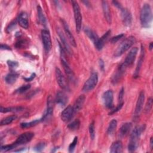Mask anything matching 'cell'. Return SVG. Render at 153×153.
<instances>
[{"label": "cell", "instance_id": "6da1fadb", "mask_svg": "<svg viewBox=\"0 0 153 153\" xmlns=\"http://www.w3.org/2000/svg\"><path fill=\"white\" fill-rule=\"evenodd\" d=\"M144 128L145 127H143V126H137L132 131L128 145V150L130 152H133L137 149L140 134L144 130Z\"/></svg>", "mask_w": 153, "mask_h": 153}, {"label": "cell", "instance_id": "7a4b0ae2", "mask_svg": "<svg viewBox=\"0 0 153 153\" xmlns=\"http://www.w3.org/2000/svg\"><path fill=\"white\" fill-rule=\"evenodd\" d=\"M152 19V10L151 6L148 4H145L140 11V20L142 27H148Z\"/></svg>", "mask_w": 153, "mask_h": 153}, {"label": "cell", "instance_id": "3957f363", "mask_svg": "<svg viewBox=\"0 0 153 153\" xmlns=\"http://www.w3.org/2000/svg\"><path fill=\"white\" fill-rule=\"evenodd\" d=\"M135 42L136 38L133 36H130L126 38L118 46L117 48L114 52V56L117 57L121 56L124 53L128 50L135 43Z\"/></svg>", "mask_w": 153, "mask_h": 153}, {"label": "cell", "instance_id": "277c9868", "mask_svg": "<svg viewBox=\"0 0 153 153\" xmlns=\"http://www.w3.org/2000/svg\"><path fill=\"white\" fill-rule=\"evenodd\" d=\"M72 4L74 10L76 31L77 33H79L81 31L82 26V15L78 2L75 1H72Z\"/></svg>", "mask_w": 153, "mask_h": 153}, {"label": "cell", "instance_id": "5b68a950", "mask_svg": "<svg viewBox=\"0 0 153 153\" xmlns=\"http://www.w3.org/2000/svg\"><path fill=\"white\" fill-rule=\"evenodd\" d=\"M98 82V75L96 72H93L90 75L88 79L85 82L82 90L84 91L87 92L92 90L97 85Z\"/></svg>", "mask_w": 153, "mask_h": 153}, {"label": "cell", "instance_id": "8992f818", "mask_svg": "<svg viewBox=\"0 0 153 153\" xmlns=\"http://www.w3.org/2000/svg\"><path fill=\"white\" fill-rule=\"evenodd\" d=\"M42 41L45 52L48 53L51 48V40L49 32L46 29H43L41 31Z\"/></svg>", "mask_w": 153, "mask_h": 153}, {"label": "cell", "instance_id": "52a82bcc", "mask_svg": "<svg viewBox=\"0 0 153 153\" xmlns=\"http://www.w3.org/2000/svg\"><path fill=\"white\" fill-rule=\"evenodd\" d=\"M56 78L57 82L60 88L65 90H69L67 80L59 68H56Z\"/></svg>", "mask_w": 153, "mask_h": 153}, {"label": "cell", "instance_id": "ba28073f", "mask_svg": "<svg viewBox=\"0 0 153 153\" xmlns=\"http://www.w3.org/2000/svg\"><path fill=\"white\" fill-rule=\"evenodd\" d=\"M33 136H34L33 133L29 132V131L25 132V133L20 134L13 143L16 147L19 145H20L25 144V143L29 142V141H30Z\"/></svg>", "mask_w": 153, "mask_h": 153}, {"label": "cell", "instance_id": "9c48e42d", "mask_svg": "<svg viewBox=\"0 0 153 153\" xmlns=\"http://www.w3.org/2000/svg\"><path fill=\"white\" fill-rule=\"evenodd\" d=\"M145 100V93L143 91H141L139 94L137 100L136 105L134 111V118H137L142 110Z\"/></svg>", "mask_w": 153, "mask_h": 153}, {"label": "cell", "instance_id": "30bf717a", "mask_svg": "<svg viewBox=\"0 0 153 153\" xmlns=\"http://www.w3.org/2000/svg\"><path fill=\"white\" fill-rule=\"evenodd\" d=\"M121 16L124 25L126 26H130L132 23V16L130 11L127 9L122 8L121 10Z\"/></svg>", "mask_w": 153, "mask_h": 153}, {"label": "cell", "instance_id": "8fae6325", "mask_svg": "<svg viewBox=\"0 0 153 153\" xmlns=\"http://www.w3.org/2000/svg\"><path fill=\"white\" fill-rule=\"evenodd\" d=\"M137 51H138V48L136 47H134L130 50L129 53L127 54L124 62V63L127 67L128 66H131L133 63L136 59V55L137 54Z\"/></svg>", "mask_w": 153, "mask_h": 153}, {"label": "cell", "instance_id": "7c38bea8", "mask_svg": "<svg viewBox=\"0 0 153 153\" xmlns=\"http://www.w3.org/2000/svg\"><path fill=\"white\" fill-rule=\"evenodd\" d=\"M113 92L112 90H107L103 96L102 99L105 106L108 108H112L113 107Z\"/></svg>", "mask_w": 153, "mask_h": 153}, {"label": "cell", "instance_id": "4fadbf2b", "mask_svg": "<svg viewBox=\"0 0 153 153\" xmlns=\"http://www.w3.org/2000/svg\"><path fill=\"white\" fill-rule=\"evenodd\" d=\"M127 68V66L125 65V64L123 63H122L117 69L116 72L114 74V75L112 76V82L114 84H116L117 82H118L121 78L123 77L126 69Z\"/></svg>", "mask_w": 153, "mask_h": 153}, {"label": "cell", "instance_id": "5bb4252c", "mask_svg": "<svg viewBox=\"0 0 153 153\" xmlns=\"http://www.w3.org/2000/svg\"><path fill=\"white\" fill-rule=\"evenodd\" d=\"M75 115L73 106L69 105L68 106L61 114V119L64 122L69 121Z\"/></svg>", "mask_w": 153, "mask_h": 153}, {"label": "cell", "instance_id": "9a60e30c", "mask_svg": "<svg viewBox=\"0 0 153 153\" xmlns=\"http://www.w3.org/2000/svg\"><path fill=\"white\" fill-rule=\"evenodd\" d=\"M53 105L54 103L53 101V99L50 96L47 99V108L44 116L41 118V121L48 120L52 115L53 112Z\"/></svg>", "mask_w": 153, "mask_h": 153}, {"label": "cell", "instance_id": "2e32d148", "mask_svg": "<svg viewBox=\"0 0 153 153\" xmlns=\"http://www.w3.org/2000/svg\"><path fill=\"white\" fill-rule=\"evenodd\" d=\"M61 22H62V23L63 24V26L65 33H66V36H67V37L68 38L70 43L71 44V45L72 46L75 47L76 46V41L75 40V38H74L73 35L72 34V32H71V30L69 29V27L68 26V23L63 19H61Z\"/></svg>", "mask_w": 153, "mask_h": 153}, {"label": "cell", "instance_id": "e0dca14e", "mask_svg": "<svg viewBox=\"0 0 153 153\" xmlns=\"http://www.w3.org/2000/svg\"><path fill=\"white\" fill-rule=\"evenodd\" d=\"M85 100V97L84 94H81L78 96V97L76 99L74 106H73V109L74 111V114H75L76 113L78 112L82 108L84 102Z\"/></svg>", "mask_w": 153, "mask_h": 153}, {"label": "cell", "instance_id": "ac0fdd59", "mask_svg": "<svg viewBox=\"0 0 153 153\" xmlns=\"http://www.w3.org/2000/svg\"><path fill=\"white\" fill-rule=\"evenodd\" d=\"M68 100V97L64 92L59 91L57 93L55 101L57 104L60 105L61 106H64L67 103Z\"/></svg>", "mask_w": 153, "mask_h": 153}, {"label": "cell", "instance_id": "d6986e66", "mask_svg": "<svg viewBox=\"0 0 153 153\" xmlns=\"http://www.w3.org/2000/svg\"><path fill=\"white\" fill-rule=\"evenodd\" d=\"M102 9L104 16L105 17L106 20L109 24H111V10L108 5V3L107 1H102Z\"/></svg>", "mask_w": 153, "mask_h": 153}, {"label": "cell", "instance_id": "ffe728a7", "mask_svg": "<svg viewBox=\"0 0 153 153\" xmlns=\"http://www.w3.org/2000/svg\"><path fill=\"white\" fill-rule=\"evenodd\" d=\"M61 61H62V65L63 66V68L64 69V71L66 75L68 76V79L72 81H74L75 78L74 74L72 71V69L70 68L68 62L66 60H62Z\"/></svg>", "mask_w": 153, "mask_h": 153}, {"label": "cell", "instance_id": "44dd1931", "mask_svg": "<svg viewBox=\"0 0 153 153\" xmlns=\"http://www.w3.org/2000/svg\"><path fill=\"white\" fill-rule=\"evenodd\" d=\"M57 33H58V35H59V36L60 38V40H61V42H62V45L63 46L65 51L67 52L68 54H71L72 53V50L70 48V46H69V44L67 42V40H66L65 35H63V33L62 32V31L59 29H57Z\"/></svg>", "mask_w": 153, "mask_h": 153}, {"label": "cell", "instance_id": "7402d4cb", "mask_svg": "<svg viewBox=\"0 0 153 153\" xmlns=\"http://www.w3.org/2000/svg\"><path fill=\"white\" fill-rule=\"evenodd\" d=\"M110 35H111V30H109L101 38H99L97 44L95 45L96 48L98 50H100L102 49V48L103 47L105 42L107 41V40L109 38Z\"/></svg>", "mask_w": 153, "mask_h": 153}, {"label": "cell", "instance_id": "603a6c76", "mask_svg": "<svg viewBox=\"0 0 153 153\" xmlns=\"http://www.w3.org/2000/svg\"><path fill=\"white\" fill-rule=\"evenodd\" d=\"M17 22L24 29H27L29 26V22L27 17V14L25 13L22 12L20 13L17 18Z\"/></svg>", "mask_w": 153, "mask_h": 153}, {"label": "cell", "instance_id": "cb8c5ba5", "mask_svg": "<svg viewBox=\"0 0 153 153\" xmlns=\"http://www.w3.org/2000/svg\"><path fill=\"white\" fill-rule=\"evenodd\" d=\"M84 31H85V33H86V35L88 36V37L93 41L94 45H96L97 44L99 39V38L97 36V35L96 34V33L95 32H94L93 30H91L90 28H88V27H85Z\"/></svg>", "mask_w": 153, "mask_h": 153}, {"label": "cell", "instance_id": "d4e9b609", "mask_svg": "<svg viewBox=\"0 0 153 153\" xmlns=\"http://www.w3.org/2000/svg\"><path fill=\"white\" fill-rule=\"evenodd\" d=\"M132 124L130 123H126L123 124L119 131V136L121 137H125L130 132L131 129Z\"/></svg>", "mask_w": 153, "mask_h": 153}, {"label": "cell", "instance_id": "484cf974", "mask_svg": "<svg viewBox=\"0 0 153 153\" xmlns=\"http://www.w3.org/2000/svg\"><path fill=\"white\" fill-rule=\"evenodd\" d=\"M123 151V144L120 140L114 142L110 147V152L111 153H120Z\"/></svg>", "mask_w": 153, "mask_h": 153}, {"label": "cell", "instance_id": "4316f807", "mask_svg": "<svg viewBox=\"0 0 153 153\" xmlns=\"http://www.w3.org/2000/svg\"><path fill=\"white\" fill-rule=\"evenodd\" d=\"M144 55H145V48H144V47L143 46H142L140 56V58H139V59L138 60L137 65V66H136V71H135V73H134V76L135 77L138 76L139 72L140 71V68H141V66H142V62H143V60Z\"/></svg>", "mask_w": 153, "mask_h": 153}, {"label": "cell", "instance_id": "83f0119b", "mask_svg": "<svg viewBox=\"0 0 153 153\" xmlns=\"http://www.w3.org/2000/svg\"><path fill=\"white\" fill-rule=\"evenodd\" d=\"M18 76V74L16 72H10L8 75H7V76L5 78V79L7 83L9 84H12L16 81Z\"/></svg>", "mask_w": 153, "mask_h": 153}, {"label": "cell", "instance_id": "f1b7e54d", "mask_svg": "<svg viewBox=\"0 0 153 153\" xmlns=\"http://www.w3.org/2000/svg\"><path fill=\"white\" fill-rule=\"evenodd\" d=\"M23 108L22 106H15V107H8V108H4L3 106H1L0 111L3 113L9 112H20L23 110Z\"/></svg>", "mask_w": 153, "mask_h": 153}, {"label": "cell", "instance_id": "f546056e", "mask_svg": "<svg viewBox=\"0 0 153 153\" xmlns=\"http://www.w3.org/2000/svg\"><path fill=\"white\" fill-rule=\"evenodd\" d=\"M117 120L115 119H113L112 120H111L109 124V126L107 129V134L108 135L112 134L117 128Z\"/></svg>", "mask_w": 153, "mask_h": 153}, {"label": "cell", "instance_id": "4dcf8cb0", "mask_svg": "<svg viewBox=\"0 0 153 153\" xmlns=\"http://www.w3.org/2000/svg\"><path fill=\"white\" fill-rule=\"evenodd\" d=\"M37 13H38V20L39 21V22L43 25H45L46 24V19L45 17V16L43 13L42 10L41 8V7L38 5L37 7Z\"/></svg>", "mask_w": 153, "mask_h": 153}, {"label": "cell", "instance_id": "1f68e13d", "mask_svg": "<svg viewBox=\"0 0 153 153\" xmlns=\"http://www.w3.org/2000/svg\"><path fill=\"white\" fill-rule=\"evenodd\" d=\"M17 117L14 115H10V116H8L4 119H2L1 121V123H0V124L1 126H5V125H8V124H10V123H11L13 121H14L16 119Z\"/></svg>", "mask_w": 153, "mask_h": 153}, {"label": "cell", "instance_id": "d6a6232c", "mask_svg": "<svg viewBox=\"0 0 153 153\" xmlns=\"http://www.w3.org/2000/svg\"><path fill=\"white\" fill-rule=\"evenodd\" d=\"M79 126H80V121L78 119H76L73 121L70 124H69L68 126V127L69 130L72 131H75L79 129Z\"/></svg>", "mask_w": 153, "mask_h": 153}, {"label": "cell", "instance_id": "836d02e7", "mask_svg": "<svg viewBox=\"0 0 153 153\" xmlns=\"http://www.w3.org/2000/svg\"><path fill=\"white\" fill-rule=\"evenodd\" d=\"M41 121V119H39V120H35L30 121L29 123H23L20 124V127L23 128H29V127H33V126L38 124Z\"/></svg>", "mask_w": 153, "mask_h": 153}, {"label": "cell", "instance_id": "e575fe53", "mask_svg": "<svg viewBox=\"0 0 153 153\" xmlns=\"http://www.w3.org/2000/svg\"><path fill=\"white\" fill-rule=\"evenodd\" d=\"M27 41L25 39H20L16 43V47L17 48H25L27 45Z\"/></svg>", "mask_w": 153, "mask_h": 153}, {"label": "cell", "instance_id": "d590c367", "mask_svg": "<svg viewBox=\"0 0 153 153\" xmlns=\"http://www.w3.org/2000/svg\"><path fill=\"white\" fill-rule=\"evenodd\" d=\"M88 128H89V133H90V137L92 140H93L95 137V127H94V121H93L90 124Z\"/></svg>", "mask_w": 153, "mask_h": 153}, {"label": "cell", "instance_id": "8d00e7d4", "mask_svg": "<svg viewBox=\"0 0 153 153\" xmlns=\"http://www.w3.org/2000/svg\"><path fill=\"white\" fill-rule=\"evenodd\" d=\"M152 104H153L152 99L151 97H150L149 99H148L147 103L146 104L145 108V113H149L151 111V110L152 109Z\"/></svg>", "mask_w": 153, "mask_h": 153}, {"label": "cell", "instance_id": "74e56055", "mask_svg": "<svg viewBox=\"0 0 153 153\" xmlns=\"http://www.w3.org/2000/svg\"><path fill=\"white\" fill-rule=\"evenodd\" d=\"M45 142H39L38 143H37L35 147L33 148L34 150L36 152H41L45 147Z\"/></svg>", "mask_w": 153, "mask_h": 153}, {"label": "cell", "instance_id": "f35d334b", "mask_svg": "<svg viewBox=\"0 0 153 153\" xmlns=\"http://www.w3.org/2000/svg\"><path fill=\"white\" fill-rule=\"evenodd\" d=\"M14 148H16V146L14 145V143H13L11 145H6L4 146H1V152H7V151H10V150L14 149Z\"/></svg>", "mask_w": 153, "mask_h": 153}, {"label": "cell", "instance_id": "ab89813d", "mask_svg": "<svg viewBox=\"0 0 153 153\" xmlns=\"http://www.w3.org/2000/svg\"><path fill=\"white\" fill-rule=\"evenodd\" d=\"M77 142H78V137H75V138L74 139L72 142H71V144L69 146V151L70 152H74V149L75 148V146L76 145Z\"/></svg>", "mask_w": 153, "mask_h": 153}, {"label": "cell", "instance_id": "60d3db41", "mask_svg": "<svg viewBox=\"0 0 153 153\" xmlns=\"http://www.w3.org/2000/svg\"><path fill=\"white\" fill-rule=\"evenodd\" d=\"M30 88V84H27V85H22L20 88H19L16 90V91L19 93H24L25 91H27V90H29Z\"/></svg>", "mask_w": 153, "mask_h": 153}, {"label": "cell", "instance_id": "b9f144b4", "mask_svg": "<svg viewBox=\"0 0 153 153\" xmlns=\"http://www.w3.org/2000/svg\"><path fill=\"white\" fill-rule=\"evenodd\" d=\"M16 21H13L12 22H11L8 26H7V29H6V30H7V33H10L11 32L13 29H14V27H16Z\"/></svg>", "mask_w": 153, "mask_h": 153}, {"label": "cell", "instance_id": "7bdbcfd3", "mask_svg": "<svg viewBox=\"0 0 153 153\" xmlns=\"http://www.w3.org/2000/svg\"><path fill=\"white\" fill-rule=\"evenodd\" d=\"M123 104H124L123 102H120V103H119L118 105L114 109H113L112 110H111V111L109 112V115H112V114H114V113L118 112L119 110H120V109H121V108L123 107Z\"/></svg>", "mask_w": 153, "mask_h": 153}, {"label": "cell", "instance_id": "ee69618b", "mask_svg": "<svg viewBox=\"0 0 153 153\" xmlns=\"http://www.w3.org/2000/svg\"><path fill=\"white\" fill-rule=\"evenodd\" d=\"M7 64H8V66L11 69H13L16 68L19 65V63H17V62L12 61V60H8L7 61Z\"/></svg>", "mask_w": 153, "mask_h": 153}, {"label": "cell", "instance_id": "f6af8a7d", "mask_svg": "<svg viewBox=\"0 0 153 153\" xmlns=\"http://www.w3.org/2000/svg\"><path fill=\"white\" fill-rule=\"evenodd\" d=\"M123 36H124V34H123V33H121V34H120V35H117V36H115L112 38L111 39V42L112 43H113V44H114V43H115V42H117L118 40H120L121 38H122Z\"/></svg>", "mask_w": 153, "mask_h": 153}, {"label": "cell", "instance_id": "bcb514c9", "mask_svg": "<svg viewBox=\"0 0 153 153\" xmlns=\"http://www.w3.org/2000/svg\"><path fill=\"white\" fill-rule=\"evenodd\" d=\"M123 96H124V89L121 88V90H120V93H119V103L123 102Z\"/></svg>", "mask_w": 153, "mask_h": 153}, {"label": "cell", "instance_id": "7dc6e473", "mask_svg": "<svg viewBox=\"0 0 153 153\" xmlns=\"http://www.w3.org/2000/svg\"><path fill=\"white\" fill-rule=\"evenodd\" d=\"M112 3H113V4H114L115 7H117L118 8H119L120 10H121V9L123 8L121 4L119 2L117 1H112Z\"/></svg>", "mask_w": 153, "mask_h": 153}, {"label": "cell", "instance_id": "c3c4849f", "mask_svg": "<svg viewBox=\"0 0 153 153\" xmlns=\"http://www.w3.org/2000/svg\"><path fill=\"white\" fill-rule=\"evenodd\" d=\"M35 77V74H32V75L29 77V78H23V79L26 81H31Z\"/></svg>", "mask_w": 153, "mask_h": 153}, {"label": "cell", "instance_id": "681fc988", "mask_svg": "<svg viewBox=\"0 0 153 153\" xmlns=\"http://www.w3.org/2000/svg\"><path fill=\"white\" fill-rule=\"evenodd\" d=\"M1 48L2 50H11V48L9 46H8L6 44H1Z\"/></svg>", "mask_w": 153, "mask_h": 153}, {"label": "cell", "instance_id": "f907efd6", "mask_svg": "<svg viewBox=\"0 0 153 153\" xmlns=\"http://www.w3.org/2000/svg\"><path fill=\"white\" fill-rule=\"evenodd\" d=\"M99 66H100V68L102 70H103L104 69V66H105V65H104V62L103 61L102 59H99Z\"/></svg>", "mask_w": 153, "mask_h": 153}, {"label": "cell", "instance_id": "816d5d0a", "mask_svg": "<svg viewBox=\"0 0 153 153\" xmlns=\"http://www.w3.org/2000/svg\"><path fill=\"white\" fill-rule=\"evenodd\" d=\"M152 146H153V143H152V137H151L150 139V148L152 149Z\"/></svg>", "mask_w": 153, "mask_h": 153}, {"label": "cell", "instance_id": "f5cc1de1", "mask_svg": "<svg viewBox=\"0 0 153 153\" xmlns=\"http://www.w3.org/2000/svg\"><path fill=\"white\" fill-rule=\"evenodd\" d=\"M149 50H152V48H153V43H152V42L150 43L149 46Z\"/></svg>", "mask_w": 153, "mask_h": 153}]
</instances>
